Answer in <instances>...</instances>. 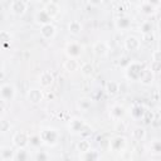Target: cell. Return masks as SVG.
<instances>
[{
	"label": "cell",
	"instance_id": "obj_1",
	"mask_svg": "<svg viewBox=\"0 0 161 161\" xmlns=\"http://www.w3.org/2000/svg\"><path fill=\"white\" fill-rule=\"evenodd\" d=\"M145 70H146V68H145L143 63L130 62L127 64V67L125 68V75H126L127 79H130L132 82H137V80H140V78L142 77Z\"/></svg>",
	"mask_w": 161,
	"mask_h": 161
},
{
	"label": "cell",
	"instance_id": "obj_2",
	"mask_svg": "<svg viewBox=\"0 0 161 161\" xmlns=\"http://www.w3.org/2000/svg\"><path fill=\"white\" fill-rule=\"evenodd\" d=\"M39 136H40L42 143H44L47 146H55L60 137L59 132L55 128H44L40 131Z\"/></svg>",
	"mask_w": 161,
	"mask_h": 161
},
{
	"label": "cell",
	"instance_id": "obj_3",
	"mask_svg": "<svg viewBox=\"0 0 161 161\" xmlns=\"http://www.w3.org/2000/svg\"><path fill=\"white\" fill-rule=\"evenodd\" d=\"M87 128H88V126L79 117H73L68 123V131L72 135H83Z\"/></svg>",
	"mask_w": 161,
	"mask_h": 161
},
{
	"label": "cell",
	"instance_id": "obj_4",
	"mask_svg": "<svg viewBox=\"0 0 161 161\" xmlns=\"http://www.w3.org/2000/svg\"><path fill=\"white\" fill-rule=\"evenodd\" d=\"M11 141L16 148H25L29 145V135L24 131H18L14 133Z\"/></svg>",
	"mask_w": 161,
	"mask_h": 161
},
{
	"label": "cell",
	"instance_id": "obj_5",
	"mask_svg": "<svg viewBox=\"0 0 161 161\" xmlns=\"http://www.w3.org/2000/svg\"><path fill=\"white\" fill-rule=\"evenodd\" d=\"M83 53V47L79 43L75 42H70L65 45V54L68 58H74L78 59Z\"/></svg>",
	"mask_w": 161,
	"mask_h": 161
},
{
	"label": "cell",
	"instance_id": "obj_6",
	"mask_svg": "<svg viewBox=\"0 0 161 161\" xmlns=\"http://www.w3.org/2000/svg\"><path fill=\"white\" fill-rule=\"evenodd\" d=\"M15 87L13 84H9V83H5L3 86H0V98L5 102H10L15 98Z\"/></svg>",
	"mask_w": 161,
	"mask_h": 161
},
{
	"label": "cell",
	"instance_id": "obj_7",
	"mask_svg": "<svg viewBox=\"0 0 161 161\" xmlns=\"http://www.w3.org/2000/svg\"><path fill=\"white\" fill-rule=\"evenodd\" d=\"M127 147V140L123 136H116L109 141V150L113 152H123Z\"/></svg>",
	"mask_w": 161,
	"mask_h": 161
},
{
	"label": "cell",
	"instance_id": "obj_8",
	"mask_svg": "<svg viewBox=\"0 0 161 161\" xmlns=\"http://www.w3.org/2000/svg\"><path fill=\"white\" fill-rule=\"evenodd\" d=\"M125 49L128 52H137L141 47V40L135 35H128L123 42Z\"/></svg>",
	"mask_w": 161,
	"mask_h": 161
},
{
	"label": "cell",
	"instance_id": "obj_9",
	"mask_svg": "<svg viewBox=\"0 0 161 161\" xmlns=\"http://www.w3.org/2000/svg\"><path fill=\"white\" fill-rule=\"evenodd\" d=\"M10 10L14 15L21 16L26 11V3L24 0H13L10 4Z\"/></svg>",
	"mask_w": 161,
	"mask_h": 161
},
{
	"label": "cell",
	"instance_id": "obj_10",
	"mask_svg": "<svg viewBox=\"0 0 161 161\" xmlns=\"http://www.w3.org/2000/svg\"><path fill=\"white\" fill-rule=\"evenodd\" d=\"M26 98H28V101L30 103L38 104V103L42 102V99L44 98V96H43L42 89H39V88H30L28 91V93H26Z\"/></svg>",
	"mask_w": 161,
	"mask_h": 161
},
{
	"label": "cell",
	"instance_id": "obj_11",
	"mask_svg": "<svg viewBox=\"0 0 161 161\" xmlns=\"http://www.w3.org/2000/svg\"><path fill=\"white\" fill-rule=\"evenodd\" d=\"M92 50H93V54H94L96 57L103 58V57H106L107 53H108V47H107V44H106L104 42H101V40H99V42H96V43L93 44Z\"/></svg>",
	"mask_w": 161,
	"mask_h": 161
},
{
	"label": "cell",
	"instance_id": "obj_12",
	"mask_svg": "<svg viewBox=\"0 0 161 161\" xmlns=\"http://www.w3.org/2000/svg\"><path fill=\"white\" fill-rule=\"evenodd\" d=\"M54 82V75L49 72V70H44L40 73L39 75V84L42 88H48L53 84Z\"/></svg>",
	"mask_w": 161,
	"mask_h": 161
},
{
	"label": "cell",
	"instance_id": "obj_13",
	"mask_svg": "<svg viewBox=\"0 0 161 161\" xmlns=\"http://www.w3.org/2000/svg\"><path fill=\"white\" fill-rule=\"evenodd\" d=\"M126 114V109L125 107H122L121 104H113L109 109V116L114 121H118V119H122Z\"/></svg>",
	"mask_w": 161,
	"mask_h": 161
},
{
	"label": "cell",
	"instance_id": "obj_14",
	"mask_svg": "<svg viewBox=\"0 0 161 161\" xmlns=\"http://www.w3.org/2000/svg\"><path fill=\"white\" fill-rule=\"evenodd\" d=\"M40 35L43 39H52L55 35V26L50 23V24H45L40 26Z\"/></svg>",
	"mask_w": 161,
	"mask_h": 161
},
{
	"label": "cell",
	"instance_id": "obj_15",
	"mask_svg": "<svg viewBox=\"0 0 161 161\" xmlns=\"http://www.w3.org/2000/svg\"><path fill=\"white\" fill-rule=\"evenodd\" d=\"M34 20H35L36 24H39V25L42 26V25H45V24H50L52 20H53V18H50V16L47 14V11L43 9V10H40V11H38V13L35 14Z\"/></svg>",
	"mask_w": 161,
	"mask_h": 161
},
{
	"label": "cell",
	"instance_id": "obj_16",
	"mask_svg": "<svg viewBox=\"0 0 161 161\" xmlns=\"http://www.w3.org/2000/svg\"><path fill=\"white\" fill-rule=\"evenodd\" d=\"M11 39H13V36H11L10 31L0 30V48L8 49L10 47V44H11Z\"/></svg>",
	"mask_w": 161,
	"mask_h": 161
},
{
	"label": "cell",
	"instance_id": "obj_17",
	"mask_svg": "<svg viewBox=\"0 0 161 161\" xmlns=\"http://www.w3.org/2000/svg\"><path fill=\"white\" fill-rule=\"evenodd\" d=\"M114 25L118 30H127L131 26V19L128 16H119L114 20Z\"/></svg>",
	"mask_w": 161,
	"mask_h": 161
},
{
	"label": "cell",
	"instance_id": "obj_18",
	"mask_svg": "<svg viewBox=\"0 0 161 161\" xmlns=\"http://www.w3.org/2000/svg\"><path fill=\"white\" fill-rule=\"evenodd\" d=\"M79 158H80V160H84V161H96V160L101 158V155L98 153V151L89 148L88 151L82 152V153L79 155Z\"/></svg>",
	"mask_w": 161,
	"mask_h": 161
},
{
	"label": "cell",
	"instance_id": "obj_19",
	"mask_svg": "<svg viewBox=\"0 0 161 161\" xmlns=\"http://www.w3.org/2000/svg\"><path fill=\"white\" fill-rule=\"evenodd\" d=\"M106 93L109 97H114L119 93V84L114 80H109L106 83Z\"/></svg>",
	"mask_w": 161,
	"mask_h": 161
},
{
	"label": "cell",
	"instance_id": "obj_20",
	"mask_svg": "<svg viewBox=\"0 0 161 161\" xmlns=\"http://www.w3.org/2000/svg\"><path fill=\"white\" fill-rule=\"evenodd\" d=\"M131 136H132V138H133L136 142H141V141H143L145 137H146V130H145L143 127H141V126H137V127H135V128L132 130Z\"/></svg>",
	"mask_w": 161,
	"mask_h": 161
},
{
	"label": "cell",
	"instance_id": "obj_21",
	"mask_svg": "<svg viewBox=\"0 0 161 161\" xmlns=\"http://www.w3.org/2000/svg\"><path fill=\"white\" fill-rule=\"evenodd\" d=\"M145 111H146V108L142 104H133L132 108H131V117L136 121L141 119L142 116L145 114Z\"/></svg>",
	"mask_w": 161,
	"mask_h": 161
},
{
	"label": "cell",
	"instance_id": "obj_22",
	"mask_svg": "<svg viewBox=\"0 0 161 161\" xmlns=\"http://www.w3.org/2000/svg\"><path fill=\"white\" fill-rule=\"evenodd\" d=\"M63 68L64 70L67 72H75L78 68H79V63H78V59H74V58H68L64 63H63Z\"/></svg>",
	"mask_w": 161,
	"mask_h": 161
},
{
	"label": "cell",
	"instance_id": "obj_23",
	"mask_svg": "<svg viewBox=\"0 0 161 161\" xmlns=\"http://www.w3.org/2000/svg\"><path fill=\"white\" fill-rule=\"evenodd\" d=\"M77 107H78V109L83 111V112H88L92 107V99L87 98V97H82L77 101Z\"/></svg>",
	"mask_w": 161,
	"mask_h": 161
},
{
	"label": "cell",
	"instance_id": "obj_24",
	"mask_svg": "<svg viewBox=\"0 0 161 161\" xmlns=\"http://www.w3.org/2000/svg\"><path fill=\"white\" fill-rule=\"evenodd\" d=\"M153 79H155V74L148 69L145 70V73L142 74V77L140 78V82L143 84V86H151L153 83Z\"/></svg>",
	"mask_w": 161,
	"mask_h": 161
},
{
	"label": "cell",
	"instance_id": "obj_25",
	"mask_svg": "<svg viewBox=\"0 0 161 161\" xmlns=\"http://www.w3.org/2000/svg\"><path fill=\"white\" fill-rule=\"evenodd\" d=\"M68 31H69L72 35H78V34H80V31H82V24H80L78 20H72V21L68 24Z\"/></svg>",
	"mask_w": 161,
	"mask_h": 161
},
{
	"label": "cell",
	"instance_id": "obj_26",
	"mask_svg": "<svg viewBox=\"0 0 161 161\" xmlns=\"http://www.w3.org/2000/svg\"><path fill=\"white\" fill-rule=\"evenodd\" d=\"M156 8L157 6H155V5H152V4H150L148 1H143L142 4H141V13L142 14H145V15H152L155 11H156Z\"/></svg>",
	"mask_w": 161,
	"mask_h": 161
},
{
	"label": "cell",
	"instance_id": "obj_27",
	"mask_svg": "<svg viewBox=\"0 0 161 161\" xmlns=\"http://www.w3.org/2000/svg\"><path fill=\"white\" fill-rule=\"evenodd\" d=\"M79 68H80V73H82L83 77H91L93 74V72H94V68L89 62L83 63L82 65H79Z\"/></svg>",
	"mask_w": 161,
	"mask_h": 161
},
{
	"label": "cell",
	"instance_id": "obj_28",
	"mask_svg": "<svg viewBox=\"0 0 161 161\" xmlns=\"http://www.w3.org/2000/svg\"><path fill=\"white\" fill-rule=\"evenodd\" d=\"M44 10L47 11V14L50 16V18H54V16H57L58 15V13H59V8H58V5L55 4V3H50V4H48V5H45L44 6Z\"/></svg>",
	"mask_w": 161,
	"mask_h": 161
},
{
	"label": "cell",
	"instance_id": "obj_29",
	"mask_svg": "<svg viewBox=\"0 0 161 161\" xmlns=\"http://www.w3.org/2000/svg\"><path fill=\"white\" fill-rule=\"evenodd\" d=\"M28 158H29V155L25 151V148H18L14 152V161H26Z\"/></svg>",
	"mask_w": 161,
	"mask_h": 161
},
{
	"label": "cell",
	"instance_id": "obj_30",
	"mask_svg": "<svg viewBox=\"0 0 161 161\" xmlns=\"http://www.w3.org/2000/svg\"><path fill=\"white\" fill-rule=\"evenodd\" d=\"M75 147H77V151H79V153H82V152H86V151H88L91 148V142L88 140L83 138V140L78 141Z\"/></svg>",
	"mask_w": 161,
	"mask_h": 161
},
{
	"label": "cell",
	"instance_id": "obj_31",
	"mask_svg": "<svg viewBox=\"0 0 161 161\" xmlns=\"http://www.w3.org/2000/svg\"><path fill=\"white\" fill-rule=\"evenodd\" d=\"M140 30H141L142 35H143V34H152L153 25H152L151 21H143V23L141 24V26H140Z\"/></svg>",
	"mask_w": 161,
	"mask_h": 161
},
{
	"label": "cell",
	"instance_id": "obj_32",
	"mask_svg": "<svg viewBox=\"0 0 161 161\" xmlns=\"http://www.w3.org/2000/svg\"><path fill=\"white\" fill-rule=\"evenodd\" d=\"M14 152L11 147H4L1 151V158L3 160H14Z\"/></svg>",
	"mask_w": 161,
	"mask_h": 161
},
{
	"label": "cell",
	"instance_id": "obj_33",
	"mask_svg": "<svg viewBox=\"0 0 161 161\" xmlns=\"http://www.w3.org/2000/svg\"><path fill=\"white\" fill-rule=\"evenodd\" d=\"M29 145L31 147H39L42 145V140L39 135H31L29 136Z\"/></svg>",
	"mask_w": 161,
	"mask_h": 161
},
{
	"label": "cell",
	"instance_id": "obj_34",
	"mask_svg": "<svg viewBox=\"0 0 161 161\" xmlns=\"http://www.w3.org/2000/svg\"><path fill=\"white\" fill-rule=\"evenodd\" d=\"M150 150L152 153H156V155H160L161 153V142L158 140H155L151 142L150 145Z\"/></svg>",
	"mask_w": 161,
	"mask_h": 161
},
{
	"label": "cell",
	"instance_id": "obj_35",
	"mask_svg": "<svg viewBox=\"0 0 161 161\" xmlns=\"http://www.w3.org/2000/svg\"><path fill=\"white\" fill-rule=\"evenodd\" d=\"M150 70L157 75L161 70V60H151V67H150Z\"/></svg>",
	"mask_w": 161,
	"mask_h": 161
},
{
	"label": "cell",
	"instance_id": "obj_36",
	"mask_svg": "<svg viewBox=\"0 0 161 161\" xmlns=\"http://www.w3.org/2000/svg\"><path fill=\"white\" fill-rule=\"evenodd\" d=\"M153 113L151 112V111H145V114L142 116V118L141 119H143V122H145V125H150V123H152V121H153Z\"/></svg>",
	"mask_w": 161,
	"mask_h": 161
},
{
	"label": "cell",
	"instance_id": "obj_37",
	"mask_svg": "<svg viewBox=\"0 0 161 161\" xmlns=\"http://www.w3.org/2000/svg\"><path fill=\"white\" fill-rule=\"evenodd\" d=\"M10 122L9 121H6V119H4V118H1L0 119V132L1 133H5V132H8L9 130H10Z\"/></svg>",
	"mask_w": 161,
	"mask_h": 161
},
{
	"label": "cell",
	"instance_id": "obj_38",
	"mask_svg": "<svg viewBox=\"0 0 161 161\" xmlns=\"http://www.w3.org/2000/svg\"><path fill=\"white\" fill-rule=\"evenodd\" d=\"M49 158V156H48V153H45L44 151H38L36 153H35V160L36 161H47Z\"/></svg>",
	"mask_w": 161,
	"mask_h": 161
},
{
	"label": "cell",
	"instance_id": "obj_39",
	"mask_svg": "<svg viewBox=\"0 0 161 161\" xmlns=\"http://www.w3.org/2000/svg\"><path fill=\"white\" fill-rule=\"evenodd\" d=\"M142 40L146 43V44H152V42L155 40V38H153V35L152 34H143L142 35Z\"/></svg>",
	"mask_w": 161,
	"mask_h": 161
},
{
	"label": "cell",
	"instance_id": "obj_40",
	"mask_svg": "<svg viewBox=\"0 0 161 161\" xmlns=\"http://www.w3.org/2000/svg\"><path fill=\"white\" fill-rule=\"evenodd\" d=\"M116 130H117L118 132H125V131H126V125H125V123H123L121 119H118V121H117Z\"/></svg>",
	"mask_w": 161,
	"mask_h": 161
},
{
	"label": "cell",
	"instance_id": "obj_41",
	"mask_svg": "<svg viewBox=\"0 0 161 161\" xmlns=\"http://www.w3.org/2000/svg\"><path fill=\"white\" fill-rule=\"evenodd\" d=\"M151 60H161V53H160V50H153L152 52Z\"/></svg>",
	"mask_w": 161,
	"mask_h": 161
},
{
	"label": "cell",
	"instance_id": "obj_42",
	"mask_svg": "<svg viewBox=\"0 0 161 161\" xmlns=\"http://www.w3.org/2000/svg\"><path fill=\"white\" fill-rule=\"evenodd\" d=\"M87 1H88V4H89L91 6H94V8L99 6V5L103 3V0H87Z\"/></svg>",
	"mask_w": 161,
	"mask_h": 161
},
{
	"label": "cell",
	"instance_id": "obj_43",
	"mask_svg": "<svg viewBox=\"0 0 161 161\" xmlns=\"http://www.w3.org/2000/svg\"><path fill=\"white\" fill-rule=\"evenodd\" d=\"M150 4H152V5H155V6H158L160 5V0H147Z\"/></svg>",
	"mask_w": 161,
	"mask_h": 161
},
{
	"label": "cell",
	"instance_id": "obj_44",
	"mask_svg": "<svg viewBox=\"0 0 161 161\" xmlns=\"http://www.w3.org/2000/svg\"><path fill=\"white\" fill-rule=\"evenodd\" d=\"M39 1H40V3H42V4L44 5V6H45V5H48V4H50V3L53 1V0H39Z\"/></svg>",
	"mask_w": 161,
	"mask_h": 161
},
{
	"label": "cell",
	"instance_id": "obj_45",
	"mask_svg": "<svg viewBox=\"0 0 161 161\" xmlns=\"http://www.w3.org/2000/svg\"><path fill=\"white\" fill-rule=\"evenodd\" d=\"M4 79V72L0 69V80H3Z\"/></svg>",
	"mask_w": 161,
	"mask_h": 161
},
{
	"label": "cell",
	"instance_id": "obj_46",
	"mask_svg": "<svg viewBox=\"0 0 161 161\" xmlns=\"http://www.w3.org/2000/svg\"><path fill=\"white\" fill-rule=\"evenodd\" d=\"M47 97H48V98H53V97H54V96H53V94H52V93H48V96H47Z\"/></svg>",
	"mask_w": 161,
	"mask_h": 161
},
{
	"label": "cell",
	"instance_id": "obj_47",
	"mask_svg": "<svg viewBox=\"0 0 161 161\" xmlns=\"http://www.w3.org/2000/svg\"><path fill=\"white\" fill-rule=\"evenodd\" d=\"M1 111H3V108H1V107H0V119H1V118H3V117H1V116H3V114H1Z\"/></svg>",
	"mask_w": 161,
	"mask_h": 161
},
{
	"label": "cell",
	"instance_id": "obj_48",
	"mask_svg": "<svg viewBox=\"0 0 161 161\" xmlns=\"http://www.w3.org/2000/svg\"><path fill=\"white\" fill-rule=\"evenodd\" d=\"M132 1H141V3H143V1H146V0H132Z\"/></svg>",
	"mask_w": 161,
	"mask_h": 161
}]
</instances>
